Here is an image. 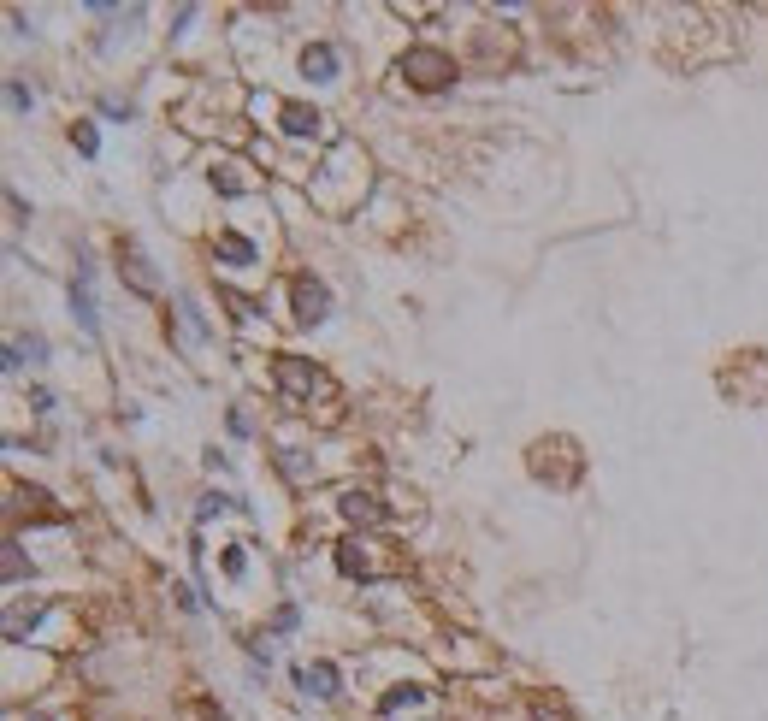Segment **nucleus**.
Here are the masks:
<instances>
[{"mask_svg": "<svg viewBox=\"0 0 768 721\" xmlns=\"http://www.w3.org/2000/svg\"><path fill=\"white\" fill-rule=\"evenodd\" d=\"M402 77L414 83V89H444L449 77H455V66H449V54H438V48H408L402 54Z\"/></svg>", "mask_w": 768, "mask_h": 721, "instance_id": "1", "label": "nucleus"}, {"mask_svg": "<svg viewBox=\"0 0 768 721\" xmlns=\"http://www.w3.org/2000/svg\"><path fill=\"white\" fill-rule=\"evenodd\" d=\"M296 320L302 326H325L331 320V290L320 278H296Z\"/></svg>", "mask_w": 768, "mask_h": 721, "instance_id": "3", "label": "nucleus"}, {"mask_svg": "<svg viewBox=\"0 0 768 721\" xmlns=\"http://www.w3.org/2000/svg\"><path fill=\"white\" fill-rule=\"evenodd\" d=\"M119 272L130 278V290H142V296H154V290H160V272H154V261H148L136 243H119Z\"/></svg>", "mask_w": 768, "mask_h": 721, "instance_id": "4", "label": "nucleus"}, {"mask_svg": "<svg viewBox=\"0 0 768 721\" xmlns=\"http://www.w3.org/2000/svg\"><path fill=\"white\" fill-rule=\"evenodd\" d=\"M178 314H184V337H190V343H201V337H207V326H201V314H195L190 296H178Z\"/></svg>", "mask_w": 768, "mask_h": 721, "instance_id": "13", "label": "nucleus"}, {"mask_svg": "<svg viewBox=\"0 0 768 721\" xmlns=\"http://www.w3.org/2000/svg\"><path fill=\"white\" fill-rule=\"evenodd\" d=\"M337 509H343V521H355V526H379L384 515H390L373 491H343V503H337Z\"/></svg>", "mask_w": 768, "mask_h": 721, "instance_id": "7", "label": "nucleus"}, {"mask_svg": "<svg viewBox=\"0 0 768 721\" xmlns=\"http://www.w3.org/2000/svg\"><path fill=\"white\" fill-rule=\"evenodd\" d=\"M414 704H426V686H396L390 698L379 704V716H396V710H414Z\"/></svg>", "mask_w": 768, "mask_h": 721, "instance_id": "12", "label": "nucleus"}, {"mask_svg": "<svg viewBox=\"0 0 768 721\" xmlns=\"http://www.w3.org/2000/svg\"><path fill=\"white\" fill-rule=\"evenodd\" d=\"M6 101H12V107L24 113V107H30V89H24V83H6Z\"/></svg>", "mask_w": 768, "mask_h": 721, "instance_id": "18", "label": "nucleus"}, {"mask_svg": "<svg viewBox=\"0 0 768 721\" xmlns=\"http://www.w3.org/2000/svg\"><path fill=\"white\" fill-rule=\"evenodd\" d=\"M337 568H343L349 580H373V562L361 556V544H337Z\"/></svg>", "mask_w": 768, "mask_h": 721, "instance_id": "10", "label": "nucleus"}, {"mask_svg": "<svg viewBox=\"0 0 768 721\" xmlns=\"http://www.w3.org/2000/svg\"><path fill=\"white\" fill-rule=\"evenodd\" d=\"M12 349H18V361H24V355H30V361H48V343H42V337H24V343H12Z\"/></svg>", "mask_w": 768, "mask_h": 721, "instance_id": "15", "label": "nucleus"}, {"mask_svg": "<svg viewBox=\"0 0 768 721\" xmlns=\"http://www.w3.org/2000/svg\"><path fill=\"white\" fill-rule=\"evenodd\" d=\"M272 379H278V391L290 396V402H314V391H325V379L314 373V361H302V355H278Z\"/></svg>", "mask_w": 768, "mask_h": 721, "instance_id": "2", "label": "nucleus"}, {"mask_svg": "<svg viewBox=\"0 0 768 721\" xmlns=\"http://www.w3.org/2000/svg\"><path fill=\"white\" fill-rule=\"evenodd\" d=\"M36 721H54V716H36Z\"/></svg>", "mask_w": 768, "mask_h": 721, "instance_id": "19", "label": "nucleus"}, {"mask_svg": "<svg viewBox=\"0 0 768 721\" xmlns=\"http://www.w3.org/2000/svg\"><path fill=\"white\" fill-rule=\"evenodd\" d=\"M71 320L83 331H101V314H95V290H89V266H77L71 278Z\"/></svg>", "mask_w": 768, "mask_h": 721, "instance_id": "6", "label": "nucleus"}, {"mask_svg": "<svg viewBox=\"0 0 768 721\" xmlns=\"http://www.w3.org/2000/svg\"><path fill=\"white\" fill-rule=\"evenodd\" d=\"M71 142H77L83 154H95V148H101V136H95V125H77V131H71Z\"/></svg>", "mask_w": 768, "mask_h": 721, "instance_id": "16", "label": "nucleus"}, {"mask_svg": "<svg viewBox=\"0 0 768 721\" xmlns=\"http://www.w3.org/2000/svg\"><path fill=\"white\" fill-rule=\"evenodd\" d=\"M278 119H284V131H290V136H314V131H320V113H314V107H296V101H290Z\"/></svg>", "mask_w": 768, "mask_h": 721, "instance_id": "9", "label": "nucleus"}, {"mask_svg": "<svg viewBox=\"0 0 768 721\" xmlns=\"http://www.w3.org/2000/svg\"><path fill=\"white\" fill-rule=\"evenodd\" d=\"M225 574H231V580H243V574H249V556H243V544H231V550H225Z\"/></svg>", "mask_w": 768, "mask_h": 721, "instance_id": "14", "label": "nucleus"}, {"mask_svg": "<svg viewBox=\"0 0 768 721\" xmlns=\"http://www.w3.org/2000/svg\"><path fill=\"white\" fill-rule=\"evenodd\" d=\"M219 261H231V266H255V243L249 237H219V249H213Z\"/></svg>", "mask_w": 768, "mask_h": 721, "instance_id": "11", "label": "nucleus"}, {"mask_svg": "<svg viewBox=\"0 0 768 721\" xmlns=\"http://www.w3.org/2000/svg\"><path fill=\"white\" fill-rule=\"evenodd\" d=\"M6 580H24V556H18V544H6Z\"/></svg>", "mask_w": 768, "mask_h": 721, "instance_id": "17", "label": "nucleus"}, {"mask_svg": "<svg viewBox=\"0 0 768 721\" xmlns=\"http://www.w3.org/2000/svg\"><path fill=\"white\" fill-rule=\"evenodd\" d=\"M337 66H343V60H337V48H331V42H314V48L302 54V71H308L314 83H331V77H337Z\"/></svg>", "mask_w": 768, "mask_h": 721, "instance_id": "8", "label": "nucleus"}, {"mask_svg": "<svg viewBox=\"0 0 768 721\" xmlns=\"http://www.w3.org/2000/svg\"><path fill=\"white\" fill-rule=\"evenodd\" d=\"M296 686H302L308 698H337V692H343V674H337L331 662H308V668H296Z\"/></svg>", "mask_w": 768, "mask_h": 721, "instance_id": "5", "label": "nucleus"}]
</instances>
